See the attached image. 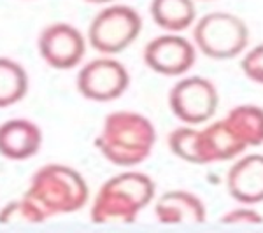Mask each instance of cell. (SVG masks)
Masks as SVG:
<instances>
[{
  "instance_id": "18",
  "label": "cell",
  "mask_w": 263,
  "mask_h": 233,
  "mask_svg": "<svg viewBox=\"0 0 263 233\" xmlns=\"http://www.w3.org/2000/svg\"><path fill=\"white\" fill-rule=\"evenodd\" d=\"M46 219V214L25 195L0 209V224H39Z\"/></svg>"
},
{
  "instance_id": "15",
  "label": "cell",
  "mask_w": 263,
  "mask_h": 233,
  "mask_svg": "<svg viewBox=\"0 0 263 233\" xmlns=\"http://www.w3.org/2000/svg\"><path fill=\"white\" fill-rule=\"evenodd\" d=\"M224 120L246 147H258L263 144V107L260 105H237L228 111Z\"/></svg>"
},
{
  "instance_id": "19",
  "label": "cell",
  "mask_w": 263,
  "mask_h": 233,
  "mask_svg": "<svg viewBox=\"0 0 263 233\" xmlns=\"http://www.w3.org/2000/svg\"><path fill=\"white\" fill-rule=\"evenodd\" d=\"M240 70L254 84H263V42L246 49L240 58Z\"/></svg>"
},
{
  "instance_id": "9",
  "label": "cell",
  "mask_w": 263,
  "mask_h": 233,
  "mask_svg": "<svg viewBox=\"0 0 263 233\" xmlns=\"http://www.w3.org/2000/svg\"><path fill=\"white\" fill-rule=\"evenodd\" d=\"M39 53L42 60L57 70H69L78 67L86 53V39L74 25L51 23L39 35Z\"/></svg>"
},
{
  "instance_id": "20",
  "label": "cell",
  "mask_w": 263,
  "mask_h": 233,
  "mask_svg": "<svg viewBox=\"0 0 263 233\" xmlns=\"http://www.w3.org/2000/svg\"><path fill=\"white\" fill-rule=\"evenodd\" d=\"M221 224H261L263 214L254 209V205H242L235 207V209L227 210L221 218H219Z\"/></svg>"
},
{
  "instance_id": "1",
  "label": "cell",
  "mask_w": 263,
  "mask_h": 233,
  "mask_svg": "<svg viewBox=\"0 0 263 233\" xmlns=\"http://www.w3.org/2000/svg\"><path fill=\"white\" fill-rule=\"evenodd\" d=\"M156 144V128L147 116L134 111H116L105 116L95 147L109 163L134 168L146 162Z\"/></svg>"
},
{
  "instance_id": "16",
  "label": "cell",
  "mask_w": 263,
  "mask_h": 233,
  "mask_svg": "<svg viewBox=\"0 0 263 233\" xmlns=\"http://www.w3.org/2000/svg\"><path fill=\"white\" fill-rule=\"evenodd\" d=\"M168 149L176 158L192 165H207L198 126L182 125L168 133Z\"/></svg>"
},
{
  "instance_id": "11",
  "label": "cell",
  "mask_w": 263,
  "mask_h": 233,
  "mask_svg": "<svg viewBox=\"0 0 263 233\" xmlns=\"http://www.w3.org/2000/svg\"><path fill=\"white\" fill-rule=\"evenodd\" d=\"M155 216L162 224H202L207 209L195 193L168 189L155 198Z\"/></svg>"
},
{
  "instance_id": "4",
  "label": "cell",
  "mask_w": 263,
  "mask_h": 233,
  "mask_svg": "<svg viewBox=\"0 0 263 233\" xmlns=\"http://www.w3.org/2000/svg\"><path fill=\"white\" fill-rule=\"evenodd\" d=\"M193 44L211 60H232L248 49L249 28L242 18L232 12H207L195 21Z\"/></svg>"
},
{
  "instance_id": "21",
  "label": "cell",
  "mask_w": 263,
  "mask_h": 233,
  "mask_svg": "<svg viewBox=\"0 0 263 233\" xmlns=\"http://www.w3.org/2000/svg\"><path fill=\"white\" fill-rule=\"evenodd\" d=\"M86 2H90V4H111V2H114V0H86Z\"/></svg>"
},
{
  "instance_id": "17",
  "label": "cell",
  "mask_w": 263,
  "mask_h": 233,
  "mask_svg": "<svg viewBox=\"0 0 263 233\" xmlns=\"http://www.w3.org/2000/svg\"><path fill=\"white\" fill-rule=\"evenodd\" d=\"M27 91L28 75L23 67L11 58H0V109L18 104Z\"/></svg>"
},
{
  "instance_id": "2",
  "label": "cell",
  "mask_w": 263,
  "mask_h": 233,
  "mask_svg": "<svg viewBox=\"0 0 263 233\" xmlns=\"http://www.w3.org/2000/svg\"><path fill=\"white\" fill-rule=\"evenodd\" d=\"M156 198V183L147 173L126 170L99 188L90 207L95 224H132Z\"/></svg>"
},
{
  "instance_id": "7",
  "label": "cell",
  "mask_w": 263,
  "mask_h": 233,
  "mask_svg": "<svg viewBox=\"0 0 263 233\" xmlns=\"http://www.w3.org/2000/svg\"><path fill=\"white\" fill-rule=\"evenodd\" d=\"M78 91L91 102H112L125 95L130 86V74L121 62L102 56L88 62L79 70Z\"/></svg>"
},
{
  "instance_id": "8",
  "label": "cell",
  "mask_w": 263,
  "mask_h": 233,
  "mask_svg": "<svg viewBox=\"0 0 263 233\" xmlns=\"http://www.w3.org/2000/svg\"><path fill=\"white\" fill-rule=\"evenodd\" d=\"M142 58L147 69L165 77H182L197 62V48L193 41L181 33L165 32L144 46Z\"/></svg>"
},
{
  "instance_id": "13",
  "label": "cell",
  "mask_w": 263,
  "mask_h": 233,
  "mask_svg": "<svg viewBox=\"0 0 263 233\" xmlns=\"http://www.w3.org/2000/svg\"><path fill=\"white\" fill-rule=\"evenodd\" d=\"M203 154H205L207 165L219 162H232L239 158L248 149L235 132L230 128L227 120L211 121L203 128H200Z\"/></svg>"
},
{
  "instance_id": "10",
  "label": "cell",
  "mask_w": 263,
  "mask_h": 233,
  "mask_svg": "<svg viewBox=\"0 0 263 233\" xmlns=\"http://www.w3.org/2000/svg\"><path fill=\"white\" fill-rule=\"evenodd\" d=\"M227 191L237 203L258 205L263 202V154L251 152L233 160L227 173Z\"/></svg>"
},
{
  "instance_id": "14",
  "label": "cell",
  "mask_w": 263,
  "mask_h": 233,
  "mask_svg": "<svg viewBox=\"0 0 263 233\" xmlns=\"http://www.w3.org/2000/svg\"><path fill=\"white\" fill-rule=\"evenodd\" d=\"M149 12L156 27L172 33L188 30L197 21L195 0H151Z\"/></svg>"
},
{
  "instance_id": "12",
  "label": "cell",
  "mask_w": 263,
  "mask_h": 233,
  "mask_svg": "<svg viewBox=\"0 0 263 233\" xmlns=\"http://www.w3.org/2000/svg\"><path fill=\"white\" fill-rule=\"evenodd\" d=\"M42 146V132L35 123L16 118L0 125V154L21 162L35 156Z\"/></svg>"
},
{
  "instance_id": "5",
  "label": "cell",
  "mask_w": 263,
  "mask_h": 233,
  "mask_svg": "<svg viewBox=\"0 0 263 233\" xmlns=\"http://www.w3.org/2000/svg\"><path fill=\"white\" fill-rule=\"evenodd\" d=\"M142 32V18L134 7L112 4L102 9L88 27V42L105 56L128 49Z\"/></svg>"
},
{
  "instance_id": "6",
  "label": "cell",
  "mask_w": 263,
  "mask_h": 233,
  "mask_svg": "<svg viewBox=\"0 0 263 233\" xmlns=\"http://www.w3.org/2000/svg\"><path fill=\"white\" fill-rule=\"evenodd\" d=\"M168 107L182 125H205L218 112V88L202 75H182L168 91Z\"/></svg>"
},
{
  "instance_id": "22",
  "label": "cell",
  "mask_w": 263,
  "mask_h": 233,
  "mask_svg": "<svg viewBox=\"0 0 263 233\" xmlns=\"http://www.w3.org/2000/svg\"><path fill=\"white\" fill-rule=\"evenodd\" d=\"M200 2H214V0H200Z\"/></svg>"
},
{
  "instance_id": "3",
  "label": "cell",
  "mask_w": 263,
  "mask_h": 233,
  "mask_svg": "<svg viewBox=\"0 0 263 233\" xmlns=\"http://www.w3.org/2000/svg\"><path fill=\"white\" fill-rule=\"evenodd\" d=\"M25 197L30 198L46 218H54L81 210L90 200V188L78 170L67 165L49 163L32 176Z\"/></svg>"
}]
</instances>
